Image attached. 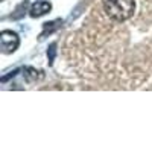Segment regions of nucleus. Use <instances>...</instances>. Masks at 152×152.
I'll list each match as a JSON object with an SVG mask.
<instances>
[{"instance_id": "f257e3e1", "label": "nucleus", "mask_w": 152, "mask_h": 152, "mask_svg": "<svg viewBox=\"0 0 152 152\" xmlns=\"http://www.w3.org/2000/svg\"><path fill=\"white\" fill-rule=\"evenodd\" d=\"M104 11L110 18L116 21H125L134 15L135 2L134 0H105Z\"/></svg>"}, {"instance_id": "f03ea898", "label": "nucleus", "mask_w": 152, "mask_h": 152, "mask_svg": "<svg viewBox=\"0 0 152 152\" xmlns=\"http://www.w3.org/2000/svg\"><path fill=\"white\" fill-rule=\"evenodd\" d=\"M20 44V38L15 32L12 31H2L0 34V47H2V52L3 53H12L15 52L17 47Z\"/></svg>"}, {"instance_id": "7ed1b4c3", "label": "nucleus", "mask_w": 152, "mask_h": 152, "mask_svg": "<svg viewBox=\"0 0 152 152\" xmlns=\"http://www.w3.org/2000/svg\"><path fill=\"white\" fill-rule=\"evenodd\" d=\"M52 9V5H50L49 2H46V0H41V2H37L31 6V11H29V14L31 17L37 18V17H41L44 14H47V12Z\"/></svg>"}, {"instance_id": "20e7f679", "label": "nucleus", "mask_w": 152, "mask_h": 152, "mask_svg": "<svg viewBox=\"0 0 152 152\" xmlns=\"http://www.w3.org/2000/svg\"><path fill=\"white\" fill-rule=\"evenodd\" d=\"M23 72H24V79H26L28 82H37V81H40L43 78L41 72H38L34 67H24Z\"/></svg>"}, {"instance_id": "39448f33", "label": "nucleus", "mask_w": 152, "mask_h": 152, "mask_svg": "<svg viewBox=\"0 0 152 152\" xmlns=\"http://www.w3.org/2000/svg\"><path fill=\"white\" fill-rule=\"evenodd\" d=\"M59 24H62L61 20H55V21H49V23H44V31L41 32L40 35V40H43V38L47 35V34H52L53 31H56L59 28Z\"/></svg>"}, {"instance_id": "423d86ee", "label": "nucleus", "mask_w": 152, "mask_h": 152, "mask_svg": "<svg viewBox=\"0 0 152 152\" xmlns=\"http://www.w3.org/2000/svg\"><path fill=\"white\" fill-rule=\"evenodd\" d=\"M28 6H29V3L28 2H23L17 9H15V14H12V18L14 20H17V18H21L24 14H26V11H28Z\"/></svg>"}, {"instance_id": "0eeeda50", "label": "nucleus", "mask_w": 152, "mask_h": 152, "mask_svg": "<svg viewBox=\"0 0 152 152\" xmlns=\"http://www.w3.org/2000/svg\"><path fill=\"white\" fill-rule=\"evenodd\" d=\"M55 55H56V44H50L49 50H47V56H49V64L52 66L53 64V59H55Z\"/></svg>"}]
</instances>
